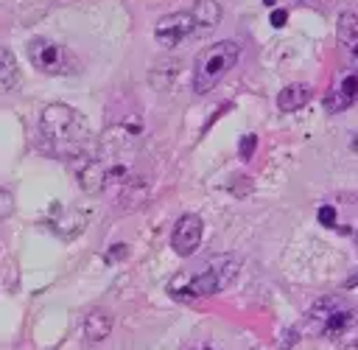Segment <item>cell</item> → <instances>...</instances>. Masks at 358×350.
Returning a JSON list of instances; mask_svg holds the SVG:
<instances>
[{
    "instance_id": "cell-1",
    "label": "cell",
    "mask_w": 358,
    "mask_h": 350,
    "mask_svg": "<svg viewBox=\"0 0 358 350\" xmlns=\"http://www.w3.org/2000/svg\"><path fill=\"white\" fill-rule=\"evenodd\" d=\"M241 272V260L235 255H213L196 269L179 272L168 283V294L176 300H196L224 291Z\"/></svg>"
},
{
    "instance_id": "cell-2",
    "label": "cell",
    "mask_w": 358,
    "mask_h": 350,
    "mask_svg": "<svg viewBox=\"0 0 358 350\" xmlns=\"http://www.w3.org/2000/svg\"><path fill=\"white\" fill-rule=\"evenodd\" d=\"M39 132L50 146V151L64 160L81 157L90 143L87 120L81 118V112H76L67 104H48L39 115Z\"/></svg>"
},
{
    "instance_id": "cell-3",
    "label": "cell",
    "mask_w": 358,
    "mask_h": 350,
    "mask_svg": "<svg viewBox=\"0 0 358 350\" xmlns=\"http://www.w3.org/2000/svg\"><path fill=\"white\" fill-rule=\"evenodd\" d=\"M305 328L313 336L333 342L336 347H358V308L344 297H322L319 302H313L305 316Z\"/></svg>"
},
{
    "instance_id": "cell-4",
    "label": "cell",
    "mask_w": 358,
    "mask_h": 350,
    "mask_svg": "<svg viewBox=\"0 0 358 350\" xmlns=\"http://www.w3.org/2000/svg\"><path fill=\"white\" fill-rule=\"evenodd\" d=\"M238 56H241V45L235 39H221L215 45H207L193 64V90L199 95L210 92L238 64Z\"/></svg>"
},
{
    "instance_id": "cell-5",
    "label": "cell",
    "mask_w": 358,
    "mask_h": 350,
    "mask_svg": "<svg viewBox=\"0 0 358 350\" xmlns=\"http://www.w3.org/2000/svg\"><path fill=\"white\" fill-rule=\"evenodd\" d=\"M25 53H28V62L45 76H76L78 73V59L64 45H59L48 36L28 39Z\"/></svg>"
},
{
    "instance_id": "cell-6",
    "label": "cell",
    "mask_w": 358,
    "mask_h": 350,
    "mask_svg": "<svg viewBox=\"0 0 358 350\" xmlns=\"http://www.w3.org/2000/svg\"><path fill=\"white\" fill-rule=\"evenodd\" d=\"M193 36H201V28L193 17V11H173V14H165L157 20L154 25V39L162 45V48H179L182 42L193 39Z\"/></svg>"
},
{
    "instance_id": "cell-7",
    "label": "cell",
    "mask_w": 358,
    "mask_h": 350,
    "mask_svg": "<svg viewBox=\"0 0 358 350\" xmlns=\"http://www.w3.org/2000/svg\"><path fill=\"white\" fill-rule=\"evenodd\" d=\"M201 232H204V224H201V218H199L196 213L179 216L176 224H173V232H171V246H173V252L182 255V258L193 255V252L199 249V244H201Z\"/></svg>"
},
{
    "instance_id": "cell-8",
    "label": "cell",
    "mask_w": 358,
    "mask_h": 350,
    "mask_svg": "<svg viewBox=\"0 0 358 350\" xmlns=\"http://www.w3.org/2000/svg\"><path fill=\"white\" fill-rule=\"evenodd\" d=\"M352 104H358V73H347L327 95H324V109L327 112H344Z\"/></svg>"
},
{
    "instance_id": "cell-9",
    "label": "cell",
    "mask_w": 358,
    "mask_h": 350,
    "mask_svg": "<svg viewBox=\"0 0 358 350\" xmlns=\"http://www.w3.org/2000/svg\"><path fill=\"white\" fill-rule=\"evenodd\" d=\"M338 42L341 48L350 53V59L358 64V14L352 11H341L338 14Z\"/></svg>"
},
{
    "instance_id": "cell-10",
    "label": "cell",
    "mask_w": 358,
    "mask_h": 350,
    "mask_svg": "<svg viewBox=\"0 0 358 350\" xmlns=\"http://www.w3.org/2000/svg\"><path fill=\"white\" fill-rule=\"evenodd\" d=\"M310 95H313L310 84H288V87L280 90L277 106H280V112H296L310 101Z\"/></svg>"
},
{
    "instance_id": "cell-11",
    "label": "cell",
    "mask_w": 358,
    "mask_h": 350,
    "mask_svg": "<svg viewBox=\"0 0 358 350\" xmlns=\"http://www.w3.org/2000/svg\"><path fill=\"white\" fill-rule=\"evenodd\" d=\"M109 333H112V316H109V311H103V308L90 311L87 319H84V336H87V342H103Z\"/></svg>"
},
{
    "instance_id": "cell-12",
    "label": "cell",
    "mask_w": 358,
    "mask_h": 350,
    "mask_svg": "<svg viewBox=\"0 0 358 350\" xmlns=\"http://www.w3.org/2000/svg\"><path fill=\"white\" fill-rule=\"evenodd\" d=\"M190 11H193V17H196V22L201 28V36L210 34L221 22V6L215 0H196V6Z\"/></svg>"
},
{
    "instance_id": "cell-13",
    "label": "cell",
    "mask_w": 358,
    "mask_h": 350,
    "mask_svg": "<svg viewBox=\"0 0 358 350\" xmlns=\"http://www.w3.org/2000/svg\"><path fill=\"white\" fill-rule=\"evenodd\" d=\"M0 84L6 90H14L20 87V70H17V62L11 56V50L0 48Z\"/></svg>"
},
{
    "instance_id": "cell-14",
    "label": "cell",
    "mask_w": 358,
    "mask_h": 350,
    "mask_svg": "<svg viewBox=\"0 0 358 350\" xmlns=\"http://www.w3.org/2000/svg\"><path fill=\"white\" fill-rule=\"evenodd\" d=\"M319 224H324V227H336V207H330V204H324V207H319Z\"/></svg>"
},
{
    "instance_id": "cell-15",
    "label": "cell",
    "mask_w": 358,
    "mask_h": 350,
    "mask_svg": "<svg viewBox=\"0 0 358 350\" xmlns=\"http://www.w3.org/2000/svg\"><path fill=\"white\" fill-rule=\"evenodd\" d=\"M255 146H257V137H255V134H246V137L241 140V157L249 160V157L255 154Z\"/></svg>"
},
{
    "instance_id": "cell-16",
    "label": "cell",
    "mask_w": 358,
    "mask_h": 350,
    "mask_svg": "<svg viewBox=\"0 0 358 350\" xmlns=\"http://www.w3.org/2000/svg\"><path fill=\"white\" fill-rule=\"evenodd\" d=\"M11 210H14V199H11V193H8V190H0V218L8 216Z\"/></svg>"
},
{
    "instance_id": "cell-17",
    "label": "cell",
    "mask_w": 358,
    "mask_h": 350,
    "mask_svg": "<svg viewBox=\"0 0 358 350\" xmlns=\"http://www.w3.org/2000/svg\"><path fill=\"white\" fill-rule=\"evenodd\" d=\"M268 20H271V25H274V28H282V25H285V20H288V14H285L282 8H274Z\"/></svg>"
},
{
    "instance_id": "cell-18",
    "label": "cell",
    "mask_w": 358,
    "mask_h": 350,
    "mask_svg": "<svg viewBox=\"0 0 358 350\" xmlns=\"http://www.w3.org/2000/svg\"><path fill=\"white\" fill-rule=\"evenodd\" d=\"M187 350H213L210 344H193V347H187Z\"/></svg>"
},
{
    "instance_id": "cell-19",
    "label": "cell",
    "mask_w": 358,
    "mask_h": 350,
    "mask_svg": "<svg viewBox=\"0 0 358 350\" xmlns=\"http://www.w3.org/2000/svg\"><path fill=\"white\" fill-rule=\"evenodd\" d=\"M263 3H266V6H274V0H263Z\"/></svg>"
}]
</instances>
